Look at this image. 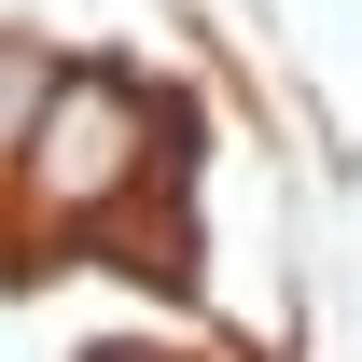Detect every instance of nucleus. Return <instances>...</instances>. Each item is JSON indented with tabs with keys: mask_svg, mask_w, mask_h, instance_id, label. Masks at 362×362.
I'll return each mask as SVG.
<instances>
[{
	"mask_svg": "<svg viewBox=\"0 0 362 362\" xmlns=\"http://www.w3.org/2000/svg\"><path fill=\"white\" fill-rule=\"evenodd\" d=\"M112 362H139V349H112Z\"/></svg>",
	"mask_w": 362,
	"mask_h": 362,
	"instance_id": "nucleus-2",
	"label": "nucleus"
},
{
	"mask_svg": "<svg viewBox=\"0 0 362 362\" xmlns=\"http://www.w3.org/2000/svg\"><path fill=\"white\" fill-rule=\"evenodd\" d=\"M139 181H153V98L126 70H56L28 139H14V209L28 237H98L126 209Z\"/></svg>",
	"mask_w": 362,
	"mask_h": 362,
	"instance_id": "nucleus-1",
	"label": "nucleus"
}]
</instances>
